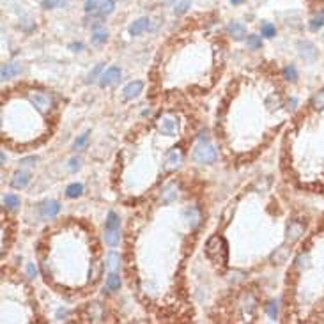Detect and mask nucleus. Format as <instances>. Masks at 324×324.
<instances>
[{"label": "nucleus", "mask_w": 324, "mask_h": 324, "mask_svg": "<svg viewBox=\"0 0 324 324\" xmlns=\"http://www.w3.org/2000/svg\"><path fill=\"white\" fill-rule=\"evenodd\" d=\"M4 206L7 209H16V207L20 206V198L16 195H13V193H7V195H4Z\"/></svg>", "instance_id": "nucleus-25"}, {"label": "nucleus", "mask_w": 324, "mask_h": 324, "mask_svg": "<svg viewBox=\"0 0 324 324\" xmlns=\"http://www.w3.org/2000/svg\"><path fill=\"white\" fill-rule=\"evenodd\" d=\"M324 27V11H319L315 13L312 18H310V29L312 30H319Z\"/></svg>", "instance_id": "nucleus-21"}, {"label": "nucleus", "mask_w": 324, "mask_h": 324, "mask_svg": "<svg viewBox=\"0 0 324 324\" xmlns=\"http://www.w3.org/2000/svg\"><path fill=\"white\" fill-rule=\"evenodd\" d=\"M121 80V69L117 66H112L108 68L101 76H99V85L101 87H110V85H115Z\"/></svg>", "instance_id": "nucleus-6"}, {"label": "nucleus", "mask_w": 324, "mask_h": 324, "mask_svg": "<svg viewBox=\"0 0 324 324\" xmlns=\"http://www.w3.org/2000/svg\"><path fill=\"white\" fill-rule=\"evenodd\" d=\"M69 0H41V5L44 9H55V7H62V5H68Z\"/></svg>", "instance_id": "nucleus-26"}, {"label": "nucleus", "mask_w": 324, "mask_h": 324, "mask_svg": "<svg viewBox=\"0 0 324 324\" xmlns=\"http://www.w3.org/2000/svg\"><path fill=\"white\" fill-rule=\"evenodd\" d=\"M84 48V44L82 43H76V44H71V50H73V52H80V50Z\"/></svg>", "instance_id": "nucleus-42"}, {"label": "nucleus", "mask_w": 324, "mask_h": 324, "mask_svg": "<svg viewBox=\"0 0 324 324\" xmlns=\"http://www.w3.org/2000/svg\"><path fill=\"white\" fill-rule=\"evenodd\" d=\"M182 163V151L179 147H174L167 152V158H165V167L168 170H174V168L181 167Z\"/></svg>", "instance_id": "nucleus-9"}, {"label": "nucleus", "mask_w": 324, "mask_h": 324, "mask_svg": "<svg viewBox=\"0 0 324 324\" xmlns=\"http://www.w3.org/2000/svg\"><path fill=\"white\" fill-rule=\"evenodd\" d=\"M89 317H90V321L103 319V310H101V306H99L98 303H92L89 306Z\"/></svg>", "instance_id": "nucleus-23"}, {"label": "nucleus", "mask_w": 324, "mask_h": 324, "mask_svg": "<svg viewBox=\"0 0 324 324\" xmlns=\"http://www.w3.org/2000/svg\"><path fill=\"white\" fill-rule=\"evenodd\" d=\"M246 43L250 46V50H259L262 46V41H260V36H248L246 37Z\"/></svg>", "instance_id": "nucleus-33"}, {"label": "nucleus", "mask_w": 324, "mask_h": 324, "mask_svg": "<svg viewBox=\"0 0 324 324\" xmlns=\"http://www.w3.org/2000/svg\"><path fill=\"white\" fill-rule=\"evenodd\" d=\"M206 253L207 257L215 262L218 268L227 266V259H229V246H227L225 239L220 236H213L207 241L206 245Z\"/></svg>", "instance_id": "nucleus-1"}, {"label": "nucleus", "mask_w": 324, "mask_h": 324, "mask_svg": "<svg viewBox=\"0 0 324 324\" xmlns=\"http://www.w3.org/2000/svg\"><path fill=\"white\" fill-rule=\"evenodd\" d=\"M298 50H300L301 59H303L305 62H308V64L315 62L317 55H319V54H317L315 44L312 43V41H300V43H298Z\"/></svg>", "instance_id": "nucleus-5"}, {"label": "nucleus", "mask_w": 324, "mask_h": 324, "mask_svg": "<svg viewBox=\"0 0 324 324\" xmlns=\"http://www.w3.org/2000/svg\"><path fill=\"white\" fill-rule=\"evenodd\" d=\"M188 9H190V2H188V0H182V2H179V4L174 7V13L179 16V15H184Z\"/></svg>", "instance_id": "nucleus-35"}, {"label": "nucleus", "mask_w": 324, "mask_h": 324, "mask_svg": "<svg viewBox=\"0 0 324 324\" xmlns=\"http://www.w3.org/2000/svg\"><path fill=\"white\" fill-rule=\"evenodd\" d=\"M36 162V158L32 156V158H25V160H21L20 162V165H23V167H27V165H32V163Z\"/></svg>", "instance_id": "nucleus-41"}, {"label": "nucleus", "mask_w": 324, "mask_h": 324, "mask_svg": "<svg viewBox=\"0 0 324 324\" xmlns=\"http://www.w3.org/2000/svg\"><path fill=\"white\" fill-rule=\"evenodd\" d=\"M80 163H82V160H80V158H73V160H71V162H69V168H71V170H78L80 168Z\"/></svg>", "instance_id": "nucleus-39"}, {"label": "nucleus", "mask_w": 324, "mask_h": 324, "mask_svg": "<svg viewBox=\"0 0 324 324\" xmlns=\"http://www.w3.org/2000/svg\"><path fill=\"white\" fill-rule=\"evenodd\" d=\"M107 287L110 290H119V287H121V276H119L117 271H110V273H108Z\"/></svg>", "instance_id": "nucleus-19"}, {"label": "nucleus", "mask_w": 324, "mask_h": 324, "mask_svg": "<svg viewBox=\"0 0 324 324\" xmlns=\"http://www.w3.org/2000/svg\"><path fill=\"white\" fill-rule=\"evenodd\" d=\"M142 89H144V84L140 82V80H135V82H129L126 87H124L123 94H124V98L126 99H135L140 96V92H142Z\"/></svg>", "instance_id": "nucleus-11"}, {"label": "nucleus", "mask_w": 324, "mask_h": 324, "mask_svg": "<svg viewBox=\"0 0 324 324\" xmlns=\"http://www.w3.org/2000/svg\"><path fill=\"white\" fill-rule=\"evenodd\" d=\"M232 4L234 5H239V4H243V2H245V0H231Z\"/></svg>", "instance_id": "nucleus-44"}, {"label": "nucleus", "mask_w": 324, "mask_h": 324, "mask_svg": "<svg viewBox=\"0 0 324 324\" xmlns=\"http://www.w3.org/2000/svg\"><path fill=\"white\" fill-rule=\"evenodd\" d=\"M27 273H29L30 278H34V276L37 275V270H36V266H34V264H29V266H27Z\"/></svg>", "instance_id": "nucleus-40"}, {"label": "nucleus", "mask_w": 324, "mask_h": 324, "mask_svg": "<svg viewBox=\"0 0 324 324\" xmlns=\"http://www.w3.org/2000/svg\"><path fill=\"white\" fill-rule=\"evenodd\" d=\"M82 192H84V186H82L80 182H73V184H69L68 190H66V197H68V198H76V197L82 195Z\"/></svg>", "instance_id": "nucleus-22"}, {"label": "nucleus", "mask_w": 324, "mask_h": 324, "mask_svg": "<svg viewBox=\"0 0 324 324\" xmlns=\"http://www.w3.org/2000/svg\"><path fill=\"white\" fill-rule=\"evenodd\" d=\"M108 39V32L105 30V27H99V25H94V32H92V43L94 44H103Z\"/></svg>", "instance_id": "nucleus-18"}, {"label": "nucleus", "mask_w": 324, "mask_h": 324, "mask_svg": "<svg viewBox=\"0 0 324 324\" xmlns=\"http://www.w3.org/2000/svg\"><path fill=\"white\" fill-rule=\"evenodd\" d=\"M29 99H30V103L34 105L41 113H46L50 108H52V98H50L48 94L41 92V90H30Z\"/></svg>", "instance_id": "nucleus-4"}, {"label": "nucleus", "mask_w": 324, "mask_h": 324, "mask_svg": "<svg viewBox=\"0 0 324 324\" xmlns=\"http://www.w3.org/2000/svg\"><path fill=\"white\" fill-rule=\"evenodd\" d=\"M290 253V248H285V246H282V248H278V250L271 255V259L275 260L276 264H284L285 260H287V257H289Z\"/></svg>", "instance_id": "nucleus-20"}, {"label": "nucleus", "mask_w": 324, "mask_h": 324, "mask_svg": "<svg viewBox=\"0 0 324 324\" xmlns=\"http://www.w3.org/2000/svg\"><path fill=\"white\" fill-rule=\"evenodd\" d=\"M29 181H30V174L21 170V172H16L15 176H13L11 184H13V188H16V190H21V188H25L29 184Z\"/></svg>", "instance_id": "nucleus-16"}, {"label": "nucleus", "mask_w": 324, "mask_h": 324, "mask_svg": "<svg viewBox=\"0 0 324 324\" xmlns=\"http://www.w3.org/2000/svg\"><path fill=\"white\" fill-rule=\"evenodd\" d=\"M103 68H105V64L96 66V69H94L92 73H90V76H89V82H94V80H96V76H99V73L103 71Z\"/></svg>", "instance_id": "nucleus-38"}, {"label": "nucleus", "mask_w": 324, "mask_h": 324, "mask_svg": "<svg viewBox=\"0 0 324 324\" xmlns=\"http://www.w3.org/2000/svg\"><path fill=\"white\" fill-rule=\"evenodd\" d=\"M177 197H179V184L168 182L160 193V200H162V204H172V202H176Z\"/></svg>", "instance_id": "nucleus-7"}, {"label": "nucleus", "mask_w": 324, "mask_h": 324, "mask_svg": "<svg viewBox=\"0 0 324 324\" xmlns=\"http://www.w3.org/2000/svg\"><path fill=\"white\" fill-rule=\"evenodd\" d=\"M260 34L264 36V37H275L276 27L273 23H262V27H260Z\"/></svg>", "instance_id": "nucleus-28"}, {"label": "nucleus", "mask_w": 324, "mask_h": 324, "mask_svg": "<svg viewBox=\"0 0 324 324\" xmlns=\"http://www.w3.org/2000/svg\"><path fill=\"white\" fill-rule=\"evenodd\" d=\"M21 71V66L20 64H16V62H11V64H4L2 66V80H11V78H15L16 74L20 73Z\"/></svg>", "instance_id": "nucleus-15"}, {"label": "nucleus", "mask_w": 324, "mask_h": 324, "mask_svg": "<svg viewBox=\"0 0 324 324\" xmlns=\"http://www.w3.org/2000/svg\"><path fill=\"white\" fill-rule=\"evenodd\" d=\"M303 232H305L303 223L298 220H292L289 225H287V236H285V239H287V243H296V241L303 236Z\"/></svg>", "instance_id": "nucleus-8"}, {"label": "nucleus", "mask_w": 324, "mask_h": 324, "mask_svg": "<svg viewBox=\"0 0 324 324\" xmlns=\"http://www.w3.org/2000/svg\"><path fill=\"white\" fill-rule=\"evenodd\" d=\"M227 30H229V34H231L236 41H241L246 36V27L243 23H239V21H232V23H229Z\"/></svg>", "instance_id": "nucleus-14"}, {"label": "nucleus", "mask_w": 324, "mask_h": 324, "mask_svg": "<svg viewBox=\"0 0 324 324\" xmlns=\"http://www.w3.org/2000/svg\"><path fill=\"white\" fill-rule=\"evenodd\" d=\"M312 107H314L315 110H324V89L319 90V92L312 98Z\"/></svg>", "instance_id": "nucleus-27"}, {"label": "nucleus", "mask_w": 324, "mask_h": 324, "mask_svg": "<svg viewBox=\"0 0 324 324\" xmlns=\"http://www.w3.org/2000/svg\"><path fill=\"white\" fill-rule=\"evenodd\" d=\"M284 76L285 80H289V82H296V80H298V71H296L294 66H287V68L284 69Z\"/></svg>", "instance_id": "nucleus-32"}, {"label": "nucleus", "mask_w": 324, "mask_h": 324, "mask_svg": "<svg viewBox=\"0 0 324 324\" xmlns=\"http://www.w3.org/2000/svg\"><path fill=\"white\" fill-rule=\"evenodd\" d=\"M158 129L162 135H167V137H174L177 131H179V121H177L176 115L172 113H163L162 117L158 119L156 123Z\"/></svg>", "instance_id": "nucleus-3"}, {"label": "nucleus", "mask_w": 324, "mask_h": 324, "mask_svg": "<svg viewBox=\"0 0 324 324\" xmlns=\"http://www.w3.org/2000/svg\"><path fill=\"white\" fill-rule=\"evenodd\" d=\"M59 211H60V204L57 200H46L41 206V216H43L44 220L55 218V216L59 215Z\"/></svg>", "instance_id": "nucleus-10"}, {"label": "nucleus", "mask_w": 324, "mask_h": 324, "mask_svg": "<svg viewBox=\"0 0 324 324\" xmlns=\"http://www.w3.org/2000/svg\"><path fill=\"white\" fill-rule=\"evenodd\" d=\"M308 253H303V255L298 257V268L303 270V268H308Z\"/></svg>", "instance_id": "nucleus-37"}, {"label": "nucleus", "mask_w": 324, "mask_h": 324, "mask_svg": "<svg viewBox=\"0 0 324 324\" xmlns=\"http://www.w3.org/2000/svg\"><path fill=\"white\" fill-rule=\"evenodd\" d=\"M266 105H268V108H270V110H276V108H280V107H282L280 96H275V94H271L270 98L266 99Z\"/></svg>", "instance_id": "nucleus-29"}, {"label": "nucleus", "mask_w": 324, "mask_h": 324, "mask_svg": "<svg viewBox=\"0 0 324 324\" xmlns=\"http://www.w3.org/2000/svg\"><path fill=\"white\" fill-rule=\"evenodd\" d=\"M193 162L198 165H211L216 162V149L209 142H200L193 149Z\"/></svg>", "instance_id": "nucleus-2"}, {"label": "nucleus", "mask_w": 324, "mask_h": 324, "mask_svg": "<svg viewBox=\"0 0 324 324\" xmlns=\"http://www.w3.org/2000/svg\"><path fill=\"white\" fill-rule=\"evenodd\" d=\"M108 260V270L110 271H117L119 270V255L117 253H110V255L107 257Z\"/></svg>", "instance_id": "nucleus-34"}, {"label": "nucleus", "mask_w": 324, "mask_h": 324, "mask_svg": "<svg viewBox=\"0 0 324 324\" xmlns=\"http://www.w3.org/2000/svg\"><path fill=\"white\" fill-rule=\"evenodd\" d=\"M296 105H298V99H296V98H292V99H290V101H289V108H290V110H294V108H296Z\"/></svg>", "instance_id": "nucleus-43"}, {"label": "nucleus", "mask_w": 324, "mask_h": 324, "mask_svg": "<svg viewBox=\"0 0 324 324\" xmlns=\"http://www.w3.org/2000/svg\"><path fill=\"white\" fill-rule=\"evenodd\" d=\"M113 9H115V0H103V4L99 7V15L101 16L112 15Z\"/></svg>", "instance_id": "nucleus-24"}, {"label": "nucleus", "mask_w": 324, "mask_h": 324, "mask_svg": "<svg viewBox=\"0 0 324 324\" xmlns=\"http://www.w3.org/2000/svg\"><path fill=\"white\" fill-rule=\"evenodd\" d=\"M119 241H121V232H119V229H105V243H107L108 246L115 248V246L119 245Z\"/></svg>", "instance_id": "nucleus-17"}, {"label": "nucleus", "mask_w": 324, "mask_h": 324, "mask_svg": "<svg viewBox=\"0 0 324 324\" xmlns=\"http://www.w3.org/2000/svg\"><path fill=\"white\" fill-rule=\"evenodd\" d=\"M89 140V133H84V135H80L76 140H74V149H82L85 145V142Z\"/></svg>", "instance_id": "nucleus-36"}, {"label": "nucleus", "mask_w": 324, "mask_h": 324, "mask_svg": "<svg viewBox=\"0 0 324 324\" xmlns=\"http://www.w3.org/2000/svg\"><path fill=\"white\" fill-rule=\"evenodd\" d=\"M266 312L270 315V319L276 321V317H278V305H276V301H270L266 305Z\"/></svg>", "instance_id": "nucleus-30"}, {"label": "nucleus", "mask_w": 324, "mask_h": 324, "mask_svg": "<svg viewBox=\"0 0 324 324\" xmlns=\"http://www.w3.org/2000/svg\"><path fill=\"white\" fill-rule=\"evenodd\" d=\"M99 7H101L99 0H87V2H85V13H89V15L99 13Z\"/></svg>", "instance_id": "nucleus-31"}, {"label": "nucleus", "mask_w": 324, "mask_h": 324, "mask_svg": "<svg viewBox=\"0 0 324 324\" xmlns=\"http://www.w3.org/2000/svg\"><path fill=\"white\" fill-rule=\"evenodd\" d=\"M149 27H151V20H149V18H138V20H135L129 25V34L140 36L142 32H145Z\"/></svg>", "instance_id": "nucleus-13"}, {"label": "nucleus", "mask_w": 324, "mask_h": 324, "mask_svg": "<svg viewBox=\"0 0 324 324\" xmlns=\"http://www.w3.org/2000/svg\"><path fill=\"white\" fill-rule=\"evenodd\" d=\"M182 216H184V220L190 223V227H192V229L198 227V223H200V211H198L197 207H193V206L186 207V209L182 211Z\"/></svg>", "instance_id": "nucleus-12"}]
</instances>
